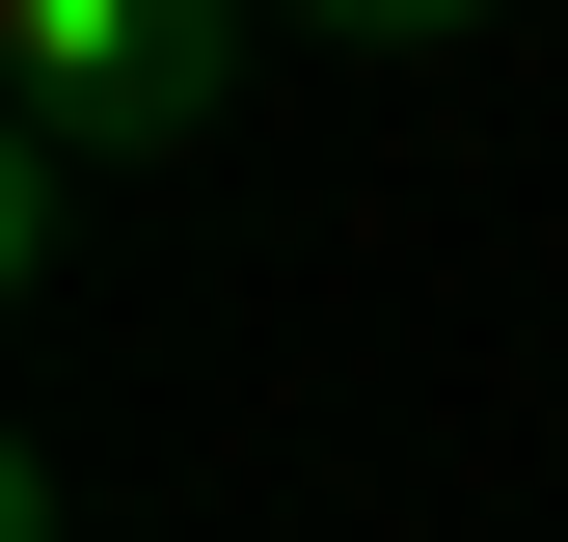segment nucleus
Instances as JSON below:
<instances>
[{
  "instance_id": "2",
  "label": "nucleus",
  "mask_w": 568,
  "mask_h": 542,
  "mask_svg": "<svg viewBox=\"0 0 568 542\" xmlns=\"http://www.w3.org/2000/svg\"><path fill=\"white\" fill-rule=\"evenodd\" d=\"M298 28H352V54H460L487 0H298Z\"/></svg>"
},
{
  "instance_id": "1",
  "label": "nucleus",
  "mask_w": 568,
  "mask_h": 542,
  "mask_svg": "<svg viewBox=\"0 0 568 542\" xmlns=\"http://www.w3.org/2000/svg\"><path fill=\"white\" fill-rule=\"evenodd\" d=\"M244 82V0H0V109L28 163H190Z\"/></svg>"
}]
</instances>
